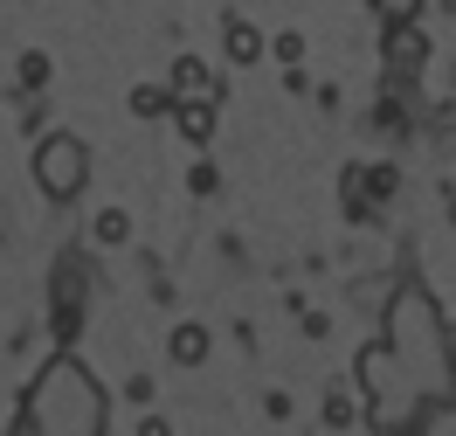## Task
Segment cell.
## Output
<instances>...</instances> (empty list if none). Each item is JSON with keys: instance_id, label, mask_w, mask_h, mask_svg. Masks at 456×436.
<instances>
[{"instance_id": "cell-12", "label": "cell", "mask_w": 456, "mask_h": 436, "mask_svg": "<svg viewBox=\"0 0 456 436\" xmlns=\"http://www.w3.org/2000/svg\"><path fill=\"white\" fill-rule=\"evenodd\" d=\"M14 77H21V90H42V84H49V56H42V49H28V56L14 62Z\"/></svg>"}, {"instance_id": "cell-13", "label": "cell", "mask_w": 456, "mask_h": 436, "mask_svg": "<svg viewBox=\"0 0 456 436\" xmlns=\"http://www.w3.org/2000/svg\"><path fill=\"white\" fill-rule=\"evenodd\" d=\"M270 56H277V62H305V35H297V29L270 35Z\"/></svg>"}, {"instance_id": "cell-5", "label": "cell", "mask_w": 456, "mask_h": 436, "mask_svg": "<svg viewBox=\"0 0 456 436\" xmlns=\"http://www.w3.org/2000/svg\"><path fill=\"white\" fill-rule=\"evenodd\" d=\"M215 125H222V97H180V104H173V132L194 145V152L215 139Z\"/></svg>"}, {"instance_id": "cell-2", "label": "cell", "mask_w": 456, "mask_h": 436, "mask_svg": "<svg viewBox=\"0 0 456 436\" xmlns=\"http://www.w3.org/2000/svg\"><path fill=\"white\" fill-rule=\"evenodd\" d=\"M35 187L49 202H77L90 187V152H84L77 132H49V139L35 145Z\"/></svg>"}, {"instance_id": "cell-10", "label": "cell", "mask_w": 456, "mask_h": 436, "mask_svg": "<svg viewBox=\"0 0 456 436\" xmlns=\"http://www.w3.org/2000/svg\"><path fill=\"white\" fill-rule=\"evenodd\" d=\"M387 62H395V70H415V62H422V35L408 29V21L387 29Z\"/></svg>"}, {"instance_id": "cell-16", "label": "cell", "mask_w": 456, "mask_h": 436, "mask_svg": "<svg viewBox=\"0 0 456 436\" xmlns=\"http://www.w3.org/2000/svg\"><path fill=\"white\" fill-rule=\"evenodd\" d=\"M263 408H270V423H290V395H284V388H270V395H263Z\"/></svg>"}, {"instance_id": "cell-14", "label": "cell", "mask_w": 456, "mask_h": 436, "mask_svg": "<svg viewBox=\"0 0 456 436\" xmlns=\"http://www.w3.org/2000/svg\"><path fill=\"white\" fill-rule=\"evenodd\" d=\"M325 430H353V402L346 395H325Z\"/></svg>"}, {"instance_id": "cell-17", "label": "cell", "mask_w": 456, "mask_h": 436, "mask_svg": "<svg viewBox=\"0 0 456 436\" xmlns=\"http://www.w3.org/2000/svg\"><path fill=\"white\" fill-rule=\"evenodd\" d=\"M139 436H173V423H167V415H145V423H139Z\"/></svg>"}, {"instance_id": "cell-7", "label": "cell", "mask_w": 456, "mask_h": 436, "mask_svg": "<svg viewBox=\"0 0 456 436\" xmlns=\"http://www.w3.org/2000/svg\"><path fill=\"white\" fill-rule=\"evenodd\" d=\"M222 42H228V62H263L270 56V35H263L256 21H242V14H228Z\"/></svg>"}, {"instance_id": "cell-15", "label": "cell", "mask_w": 456, "mask_h": 436, "mask_svg": "<svg viewBox=\"0 0 456 436\" xmlns=\"http://www.w3.org/2000/svg\"><path fill=\"white\" fill-rule=\"evenodd\" d=\"M187 187H194V194H215V187H222V174H215V167H208V160H200L194 174H187Z\"/></svg>"}, {"instance_id": "cell-8", "label": "cell", "mask_w": 456, "mask_h": 436, "mask_svg": "<svg viewBox=\"0 0 456 436\" xmlns=\"http://www.w3.org/2000/svg\"><path fill=\"white\" fill-rule=\"evenodd\" d=\"M167 84H173V97H222V90H215V70L200 56H173Z\"/></svg>"}, {"instance_id": "cell-4", "label": "cell", "mask_w": 456, "mask_h": 436, "mask_svg": "<svg viewBox=\"0 0 456 436\" xmlns=\"http://www.w3.org/2000/svg\"><path fill=\"white\" fill-rule=\"evenodd\" d=\"M208 353H215V333L200 319H173V333H167V360L180 367V374H200L208 367Z\"/></svg>"}, {"instance_id": "cell-6", "label": "cell", "mask_w": 456, "mask_h": 436, "mask_svg": "<svg viewBox=\"0 0 456 436\" xmlns=\"http://www.w3.org/2000/svg\"><path fill=\"white\" fill-rule=\"evenodd\" d=\"M401 381V360H395V347H367L360 353V388H367L373 402H387V388Z\"/></svg>"}, {"instance_id": "cell-3", "label": "cell", "mask_w": 456, "mask_h": 436, "mask_svg": "<svg viewBox=\"0 0 456 436\" xmlns=\"http://www.w3.org/2000/svg\"><path fill=\"white\" fill-rule=\"evenodd\" d=\"M84 325H90V312H84V263L69 257V263L56 270V291H49V333L69 347Z\"/></svg>"}, {"instance_id": "cell-1", "label": "cell", "mask_w": 456, "mask_h": 436, "mask_svg": "<svg viewBox=\"0 0 456 436\" xmlns=\"http://www.w3.org/2000/svg\"><path fill=\"white\" fill-rule=\"evenodd\" d=\"M21 408H28V423L42 436H104V388L90 381V367L77 353H56L28 381Z\"/></svg>"}, {"instance_id": "cell-11", "label": "cell", "mask_w": 456, "mask_h": 436, "mask_svg": "<svg viewBox=\"0 0 456 436\" xmlns=\"http://www.w3.org/2000/svg\"><path fill=\"white\" fill-rule=\"evenodd\" d=\"M125 235H132V215H125V208H104V215H97V243H104V250H118Z\"/></svg>"}, {"instance_id": "cell-9", "label": "cell", "mask_w": 456, "mask_h": 436, "mask_svg": "<svg viewBox=\"0 0 456 436\" xmlns=\"http://www.w3.org/2000/svg\"><path fill=\"white\" fill-rule=\"evenodd\" d=\"M125 104H132V118H173V104H180V97H173V84H132V97H125Z\"/></svg>"}]
</instances>
